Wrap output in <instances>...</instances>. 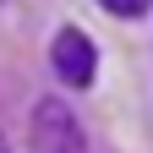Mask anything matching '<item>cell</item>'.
<instances>
[{"label":"cell","instance_id":"cell-1","mask_svg":"<svg viewBox=\"0 0 153 153\" xmlns=\"http://www.w3.org/2000/svg\"><path fill=\"white\" fill-rule=\"evenodd\" d=\"M27 142H33V153H88L82 126H76V115L60 99H38L33 126H27Z\"/></svg>","mask_w":153,"mask_h":153},{"label":"cell","instance_id":"cell-2","mask_svg":"<svg viewBox=\"0 0 153 153\" xmlns=\"http://www.w3.org/2000/svg\"><path fill=\"white\" fill-rule=\"evenodd\" d=\"M49 66H55V76H60L66 88H88L93 71H99V49L88 44L82 27H60L55 44H49Z\"/></svg>","mask_w":153,"mask_h":153},{"label":"cell","instance_id":"cell-3","mask_svg":"<svg viewBox=\"0 0 153 153\" xmlns=\"http://www.w3.org/2000/svg\"><path fill=\"white\" fill-rule=\"evenodd\" d=\"M104 11H115V16H142L148 11V0H99Z\"/></svg>","mask_w":153,"mask_h":153},{"label":"cell","instance_id":"cell-4","mask_svg":"<svg viewBox=\"0 0 153 153\" xmlns=\"http://www.w3.org/2000/svg\"><path fill=\"white\" fill-rule=\"evenodd\" d=\"M0 153H6V142H0Z\"/></svg>","mask_w":153,"mask_h":153}]
</instances>
